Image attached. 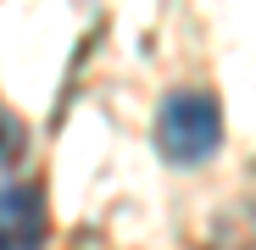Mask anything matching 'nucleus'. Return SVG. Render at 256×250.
Here are the masks:
<instances>
[{"mask_svg":"<svg viewBox=\"0 0 256 250\" xmlns=\"http://www.w3.org/2000/svg\"><path fill=\"white\" fill-rule=\"evenodd\" d=\"M218 139H223V111H218L212 95H173L162 106V117H156V145L178 167L206 161L218 150Z\"/></svg>","mask_w":256,"mask_h":250,"instance_id":"1","label":"nucleus"},{"mask_svg":"<svg viewBox=\"0 0 256 250\" xmlns=\"http://www.w3.org/2000/svg\"><path fill=\"white\" fill-rule=\"evenodd\" d=\"M45 195L28 184H6L0 189V250H45Z\"/></svg>","mask_w":256,"mask_h":250,"instance_id":"2","label":"nucleus"},{"mask_svg":"<svg viewBox=\"0 0 256 250\" xmlns=\"http://www.w3.org/2000/svg\"><path fill=\"white\" fill-rule=\"evenodd\" d=\"M17 150H22V122L6 111V100H0V161H17Z\"/></svg>","mask_w":256,"mask_h":250,"instance_id":"3","label":"nucleus"}]
</instances>
